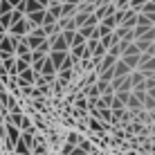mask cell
Masks as SVG:
<instances>
[{"instance_id": "cell-6", "label": "cell", "mask_w": 155, "mask_h": 155, "mask_svg": "<svg viewBox=\"0 0 155 155\" xmlns=\"http://www.w3.org/2000/svg\"><path fill=\"white\" fill-rule=\"evenodd\" d=\"M115 61H117V56H113L110 52H106L104 58H101L99 65H97V74H99V72H104V70H108V68H113V65H115Z\"/></svg>"}, {"instance_id": "cell-28", "label": "cell", "mask_w": 155, "mask_h": 155, "mask_svg": "<svg viewBox=\"0 0 155 155\" xmlns=\"http://www.w3.org/2000/svg\"><path fill=\"white\" fill-rule=\"evenodd\" d=\"M72 148H74V146H72V142H70L68 146H63V153H61V155H70V153H72Z\"/></svg>"}, {"instance_id": "cell-13", "label": "cell", "mask_w": 155, "mask_h": 155, "mask_svg": "<svg viewBox=\"0 0 155 155\" xmlns=\"http://www.w3.org/2000/svg\"><path fill=\"white\" fill-rule=\"evenodd\" d=\"M126 106H128V108H133V110H142V108H144V104L140 101V97H135L133 92H130V97H128Z\"/></svg>"}, {"instance_id": "cell-22", "label": "cell", "mask_w": 155, "mask_h": 155, "mask_svg": "<svg viewBox=\"0 0 155 155\" xmlns=\"http://www.w3.org/2000/svg\"><path fill=\"white\" fill-rule=\"evenodd\" d=\"M144 108H146V110H155V99L148 92H146V99H144Z\"/></svg>"}, {"instance_id": "cell-10", "label": "cell", "mask_w": 155, "mask_h": 155, "mask_svg": "<svg viewBox=\"0 0 155 155\" xmlns=\"http://www.w3.org/2000/svg\"><path fill=\"white\" fill-rule=\"evenodd\" d=\"M77 14V5L72 2H61V18H68V16Z\"/></svg>"}, {"instance_id": "cell-9", "label": "cell", "mask_w": 155, "mask_h": 155, "mask_svg": "<svg viewBox=\"0 0 155 155\" xmlns=\"http://www.w3.org/2000/svg\"><path fill=\"white\" fill-rule=\"evenodd\" d=\"M97 119H101L104 124H113V108H110V106L99 108V117H97Z\"/></svg>"}, {"instance_id": "cell-19", "label": "cell", "mask_w": 155, "mask_h": 155, "mask_svg": "<svg viewBox=\"0 0 155 155\" xmlns=\"http://www.w3.org/2000/svg\"><path fill=\"white\" fill-rule=\"evenodd\" d=\"M97 77L101 79V81H108V83H110V81H113V77H115V70H113V68H108V70H104V72H99V74H97Z\"/></svg>"}, {"instance_id": "cell-2", "label": "cell", "mask_w": 155, "mask_h": 155, "mask_svg": "<svg viewBox=\"0 0 155 155\" xmlns=\"http://www.w3.org/2000/svg\"><path fill=\"white\" fill-rule=\"evenodd\" d=\"M45 38H47L45 29H43V27H34V29H31L29 34H27V45L31 47V50H36V47H38Z\"/></svg>"}, {"instance_id": "cell-30", "label": "cell", "mask_w": 155, "mask_h": 155, "mask_svg": "<svg viewBox=\"0 0 155 155\" xmlns=\"http://www.w3.org/2000/svg\"><path fill=\"white\" fill-rule=\"evenodd\" d=\"M146 92H148V94H151V97L155 99V85H153V88H148V90H146Z\"/></svg>"}, {"instance_id": "cell-31", "label": "cell", "mask_w": 155, "mask_h": 155, "mask_svg": "<svg viewBox=\"0 0 155 155\" xmlns=\"http://www.w3.org/2000/svg\"><path fill=\"white\" fill-rule=\"evenodd\" d=\"M38 2L43 5V7H47V5H50V0H38Z\"/></svg>"}, {"instance_id": "cell-24", "label": "cell", "mask_w": 155, "mask_h": 155, "mask_svg": "<svg viewBox=\"0 0 155 155\" xmlns=\"http://www.w3.org/2000/svg\"><path fill=\"white\" fill-rule=\"evenodd\" d=\"M115 7L117 9H128L130 7V0H115Z\"/></svg>"}, {"instance_id": "cell-29", "label": "cell", "mask_w": 155, "mask_h": 155, "mask_svg": "<svg viewBox=\"0 0 155 155\" xmlns=\"http://www.w3.org/2000/svg\"><path fill=\"white\" fill-rule=\"evenodd\" d=\"M146 16H148V20H151V23H153V25H155V12H148V14H146Z\"/></svg>"}, {"instance_id": "cell-23", "label": "cell", "mask_w": 155, "mask_h": 155, "mask_svg": "<svg viewBox=\"0 0 155 155\" xmlns=\"http://www.w3.org/2000/svg\"><path fill=\"white\" fill-rule=\"evenodd\" d=\"M20 130H31V133H34V128H31V121L27 119V117H23V121H20Z\"/></svg>"}, {"instance_id": "cell-7", "label": "cell", "mask_w": 155, "mask_h": 155, "mask_svg": "<svg viewBox=\"0 0 155 155\" xmlns=\"http://www.w3.org/2000/svg\"><path fill=\"white\" fill-rule=\"evenodd\" d=\"M113 70H115V77H126V74H130L133 70H130V68H128L126 65V63L124 61H121V58H117V61H115V65H113Z\"/></svg>"}, {"instance_id": "cell-5", "label": "cell", "mask_w": 155, "mask_h": 155, "mask_svg": "<svg viewBox=\"0 0 155 155\" xmlns=\"http://www.w3.org/2000/svg\"><path fill=\"white\" fill-rule=\"evenodd\" d=\"M137 25V9H126V18H124V23H121V27L124 29H133Z\"/></svg>"}, {"instance_id": "cell-12", "label": "cell", "mask_w": 155, "mask_h": 155, "mask_svg": "<svg viewBox=\"0 0 155 155\" xmlns=\"http://www.w3.org/2000/svg\"><path fill=\"white\" fill-rule=\"evenodd\" d=\"M38 9H47L43 7L38 0H25V14H31V12H38Z\"/></svg>"}, {"instance_id": "cell-26", "label": "cell", "mask_w": 155, "mask_h": 155, "mask_svg": "<svg viewBox=\"0 0 155 155\" xmlns=\"http://www.w3.org/2000/svg\"><path fill=\"white\" fill-rule=\"evenodd\" d=\"M144 2H146V0H130V7H133V9H137V12H140Z\"/></svg>"}, {"instance_id": "cell-17", "label": "cell", "mask_w": 155, "mask_h": 155, "mask_svg": "<svg viewBox=\"0 0 155 155\" xmlns=\"http://www.w3.org/2000/svg\"><path fill=\"white\" fill-rule=\"evenodd\" d=\"M85 41H88V38H85V36L81 34V31H74V36H72V41H70V47H74V45H81V43H85Z\"/></svg>"}, {"instance_id": "cell-16", "label": "cell", "mask_w": 155, "mask_h": 155, "mask_svg": "<svg viewBox=\"0 0 155 155\" xmlns=\"http://www.w3.org/2000/svg\"><path fill=\"white\" fill-rule=\"evenodd\" d=\"M56 74H58V81H61L63 85H65V83L72 79V68H68V70H58Z\"/></svg>"}, {"instance_id": "cell-8", "label": "cell", "mask_w": 155, "mask_h": 155, "mask_svg": "<svg viewBox=\"0 0 155 155\" xmlns=\"http://www.w3.org/2000/svg\"><path fill=\"white\" fill-rule=\"evenodd\" d=\"M119 58H121V61L126 63L128 68H130V70H135V68H140V54H121Z\"/></svg>"}, {"instance_id": "cell-11", "label": "cell", "mask_w": 155, "mask_h": 155, "mask_svg": "<svg viewBox=\"0 0 155 155\" xmlns=\"http://www.w3.org/2000/svg\"><path fill=\"white\" fill-rule=\"evenodd\" d=\"M130 81H133V88H137V85H142V88H144L146 74H144L142 70H140V72H130Z\"/></svg>"}, {"instance_id": "cell-32", "label": "cell", "mask_w": 155, "mask_h": 155, "mask_svg": "<svg viewBox=\"0 0 155 155\" xmlns=\"http://www.w3.org/2000/svg\"><path fill=\"white\" fill-rule=\"evenodd\" d=\"M65 2H72V5H79L81 0H65Z\"/></svg>"}, {"instance_id": "cell-14", "label": "cell", "mask_w": 155, "mask_h": 155, "mask_svg": "<svg viewBox=\"0 0 155 155\" xmlns=\"http://www.w3.org/2000/svg\"><path fill=\"white\" fill-rule=\"evenodd\" d=\"M140 70H144V72H155V54L148 56L144 63H140Z\"/></svg>"}, {"instance_id": "cell-3", "label": "cell", "mask_w": 155, "mask_h": 155, "mask_svg": "<svg viewBox=\"0 0 155 155\" xmlns=\"http://www.w3.org/2000/svg\"><path fill=\"white\" fill-rule=\"evenodd\" d=\"M45 12H47V9H38V12H31V14H25V18L29 20L31 29H34V27H43V23H45Z\"/></svg>"}, {"instance_id": "cell-1", "label": "cell", "mask_w": 155, "mask_h": 155, "mask_svg": "<svg viewBox=\"0 0 155 155\" xmlns=\"http://www.w3.org/2000/svg\"><path fill=\"white\" fill-rule=\"evenodd\" d=\"M7 31H9L12 36H27L29 31H31V25H29L27 18H20V20H16V23H14Z\"/></svg>"}, {"instance_id": "cell-34", "label": "cell", "mask_w": 155, "mask_h": 155, "mask_svg": "<svg viewBox=\"0 0 155 155\" xmlns=\"http://www.w3.org/2000/svg\"><path fill=\"white\" fill-rule=\"evenodd\" d=\"M81 2H85V0H81Z\"/></svg>"}, {"instance_id": "cell-20", "label": "cell", "mask_w": 155, "mask_h": 155, "mask_svg": "<svg viewBox=\"0 0 155 155\" xmlns=\"http://www.w3.org/2000/svg\"><path fill=\"white\" fill-rule=\"evenodd\" d=\"M108 52H110L113 56H117V58H119V56H121V52H124V47H121V43L117 41V43H113V45L108 47Z\"/></svg>"}, {"instance_id": "cell-27", "label": "cell", "mask_w": 155, "mask_h": 155, "mask_svg": "<svg viewBox=\"0 0 155 155\" xmlns=\"http://www.w3.org/2000/svg\"><path fill=\"white\" fill-rule=\"evenodd\" d=\"M34 153H47L45 144H43V142H38V144H36V146H34Z\"/></svg>"}, {"instance_id": "cell-33", "label": "cell", "mask_w": 155, "mask_h": 155, "mask_svg": "<svg viewBox=\"0 0 155 155\" xmlns=\"http://www.w3.org/2000/svg\"><path fill=\"white\" fill-rule=\"evenodd\" d=\"M58 2H65V0H58Z\"/></svg>"}, {"instance_id": "cell-21", "label": "cell", "mask_w": 155, "mask_h": 155, "mask_svg": "<svg viewBox=\"0 0 155 155\" xmlns=\"http://www.w3.org/2000/svg\"><path fill=\"white\" fill-rule=\"evenodd\" d=\"M140 12H142V14H148V12H155V0H151V2H148V0H146V2H144V5H142V9H140Z\"/></svg>"}, {"instance_id": "cell-25", "label": "cell", "mask_w": 155, "mask_h": 155, "mask_svg": "<svg viewBox=\"0 0 155 155\" xmlns=\"http://www.w3.org/2000/svg\"><path fill=\"white\" fill-rule=\"evenodd\" d=\"M77 106H79V108H85V110H88V99H85L83 94H79V99H77Z\"/></svg>"}, {"instance_id": "cell-15", "label": "cell", "mask_w": 155, "mask_h": 155, "mask_svg": "<svg viewBox=\"0 0 155 155\" xmlns=\"http://www.w3.org/2000/svg\"><path fill=\"white\" fill-rule=\"evenodd\" d=\"M43 29H45L47 38H50V36H54V34H58V31H61V27H58V23H45V25H43Z\"/></svg>"}, {"instance_id": "cell-4", "label": "cell", "mask_w": 155, "mask_h": 155, "mask_svg": "<svg viewBox=\"0 0 155 155\" xmlns=\"http://www.w3.org/2000/svg\"><path fill=\"white\" fill-rule=\"evenodd\" d=\"M68 52H70V50H50V54H47V56L52 58V63L56 65V70L63 65V61L68 58Z\"/></svg>"}, {"instance_id": "cell-18", "label": "cell", "mask_w": 155, "mask_h": 155, "mask_svg": "<svg viewBox=\"0 0 155 155\" xmlns=\"http://www.w3.org/2000/svg\"><path fill=\"white\" fill-rule=\"evenodd\" d=\"M99 94H101V90H99V85H97V83H94V85H90V88L85 90V97H88V99H97Z\"/></svg>"}]
</instances>
